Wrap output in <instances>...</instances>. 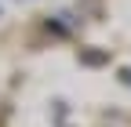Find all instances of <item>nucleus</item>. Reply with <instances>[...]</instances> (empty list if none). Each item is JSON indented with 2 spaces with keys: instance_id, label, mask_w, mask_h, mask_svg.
Here are the masks:
<instances>
[{
  "instance_id": "obj_1",
  "label": "nucleus",
  "mask_w": 131,
  "mask_h": 127,
  "mask_svg": "<svg viewBox=\"0 0 131 127\" xmlns=\"http://www.w3.org/2000/svg\"><path fill=\"white\" fill-rule=\"evenodd\" d=\"M80 62H88V66H102V62H109L106 51H80Z\"/></svg>"
}]
</instances>
